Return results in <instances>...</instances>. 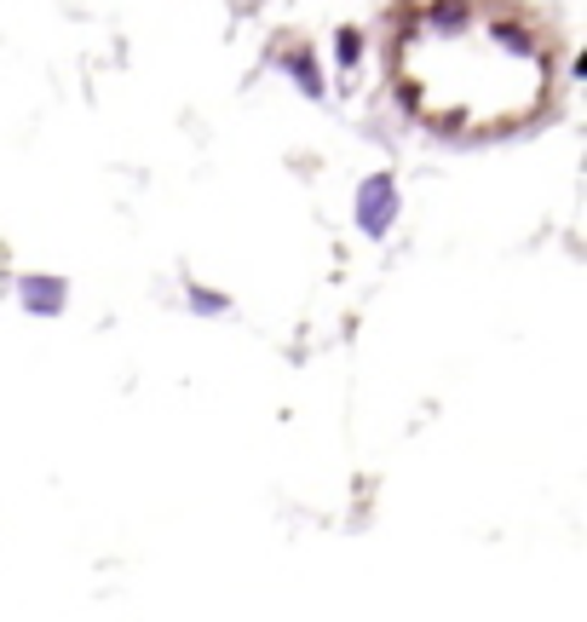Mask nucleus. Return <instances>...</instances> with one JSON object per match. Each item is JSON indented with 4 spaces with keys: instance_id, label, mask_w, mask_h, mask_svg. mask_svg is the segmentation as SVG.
I'll list each match as a JSON object with an SVG mask.
<instances>
[{
    "instance_id": "7ed1b4c3",
    "label": "nucleus",
    "mask_w": 587,
    "mask_h": 622,
    "mask_svg": "<svg viewBox=\"0 0 587 622\" xmlns=\"http://www.w3.org/2000/svg\"><path fill=\"white\" fill-rule=\"evenodd\" d=\"M282 70L294 75V82H299V93H306V98H322V93H329V87H322V70H317V58H311L306 47H299V52H282Z\"/></svg>"
},
{
    "instance_id": "f257e3e1",
    "label": "nucleus",
    "mask_w": 587,
    "mask_h": 622,
    "mask_svg": "<svg viewBox=\"0 0 587 622\" xmlns=\"http://www.w3.org/2000/svg\"><path fill=\"white\" fill-rule=\"evenodd\" d=\"M357 225H363V236H387L398 225V185H392V173H369L357 185Z\"/></svg>"
},
{
    "instance_id": "423d86ee",
    "label": "nucleus",
    "mask_w": 587,
    "mask_h": 622,
    "mask_svg": "<svg viewBox=\"0 0 587 622\" xmlns=\"http://www.w3.org/2000/svg\"><path fill=\"white\" fill-rule=\"evenodd\" d=\"M191 312H201V317H219V312H231V294H213V289H191Z\"/></svg>"
},
{
    "instance_id": "20e7f679",
    "label": "nucleus",
    "mask_w": 587,
    "mask_h": 622,
    "mask_svg": "<svg viewBox=\"0 0 587 622\" xmlns=\"http://www.w3.org/2000/svg\"><path fill=\"white\" fill-rule=\"evenodd\" d=\"M467 12H473V0H432L427 7L432 24H467Z\"/></svg>"
},
{
    "instance_id": "f03ea898",
    "label": "nucleus",
    "mask_w": 587,
    "mask_h": 622,
    "mask_svg": "<svg viewBox=\"0 0 587 622\" xmlns=\"http://www.w3.org/2000/svg\"><path fill=\"white\" fill-rule=\"evenodd\" d=\"M17 294H24V306H29L35 317H58V312H64V300H70V283H64V277L35 271V277H24V283H17Z\"/></svg>"
},
{
    "instance_id": "39448f33",
    "label": "nucleus",
    "mask_w": 587,
    "mask_h": 622,
    "mask_svg": "<svg viewBox=\"0 0 587 622\" xmlns=\"http://www.w3.org/2000/svg\"><path fill=\"white\" fill-rule=\"evenodd\" d=\"M334 58H340V70H352L357 58H363V35L357 29H340L334 35Z\"/></svg>"
}]
</instances>
